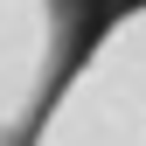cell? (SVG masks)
Segmentation results:
<instances>
[{
  "mask_svg": "<svg viewBox=\"0 0 146 146\" xmlns=\"http://www.w3.org/2000/svg\"><path fill=\"white\" fill-rule=\"evenodd\" d=\"M35 146H146V0L90 42L56 90Z\"/></svg>",
  "mask_w": 146,
  "mask_h": 146,
  "instance_id": "1",
  "label": "cell"
},
{
  "mask_svg": "<svg viewBox=\"0 0 146 146\" xmlns=\"http://www.w3.org/2000/svg\"><path fill=\"white\" fill-rule=\"evenodd\" d=\"M77 0H0V146L42 132L56 90L70 84V42H77Z\"/></svg>",
  "mask_w": 146,
  "mask_h": 146,
  "instance_id": "2",
  "label": "cell"
}]
</instances>
